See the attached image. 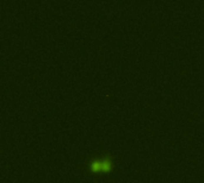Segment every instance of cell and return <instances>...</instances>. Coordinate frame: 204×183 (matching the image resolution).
Instances as JSON below:
<instances>
[{
  "label": "cell",
  "instance_id": "cell-1",
  "mask_svg": "<svg viewBox=\"0 0 204 183\" xmlns=\"http://www.w3.org/2000/svg\"><path fill=\"white\" fill-rule=\"evenodd\" d=\"M113 169V162L110 155H106L103 159H102V172L103 174H109L111 172Z\"/></svg>",
  "mask_w": 204,
  "mask_h": 183
},
{
  "label": "cell",
  "instance_id": "cell-2",
  "mask_svg": "<svg viewBox=\"0 0 204 183\" xmlns=\"http://www.w3.org/2000/svg\"><path fill=\"white\" fill-rule=\"evenodd\" d=\"M89 171L92 174H98V172H102V159H98V158H94L92 161L89 162Z\"/></svg>",
  "mask_w": 204,
  "mask_h": 183
}]
</instances>
